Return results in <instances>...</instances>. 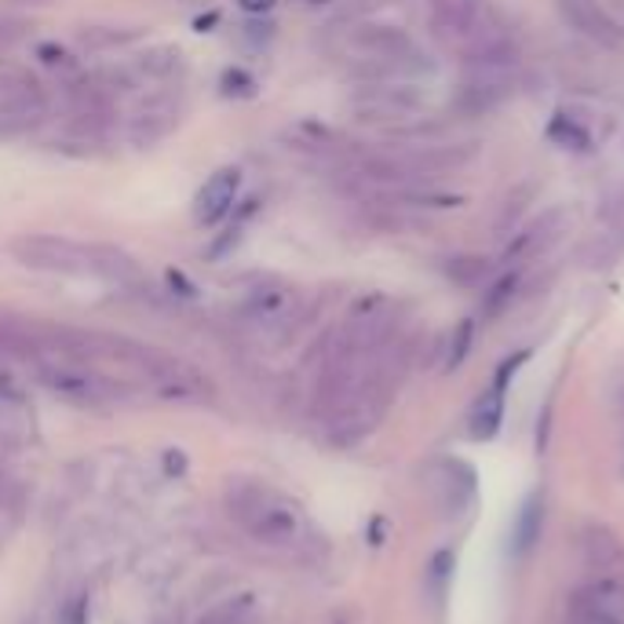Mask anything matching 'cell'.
Returning a JSON list of instances; mask_svg holds the SVG:
<instances>
[{"label": "cell", "mask_w": 624, "mask_h": 624, "mask_svg": "<svg viewBox=\"0 0 624 624\" xmlns=\"http://www.w3.org/2000/svg\"><path fill=\"white\" fill-rule=\"evenodd\" d=\"M8 249H12V256L29 270L103 275V278H120V281L139 278L136 259L114 245H85V241H69V238H55V234H23Z\"/></svg>", "instance_id": "cell-1"}, {"label": "cell", "mask_w": 624, "mask_h": 624, "mask_svg": "<svg viewBox=\"0 0 624 624\" xmlns=\"http://www.w3.org/2000/svg\"><path fill=\"white\" fill-rule=\"evenodd\" d=\"M230 505H234L238 519L245 522L249 533H253L256 540H267V545H289V540H296L300 530H304L300 508L264 486H249L241 489L238 497L230 493Z\"/></svg>", "instance_id": "cell-2"}, {"label": "cell", "mask_w": 624, "mask_h": 624, "mask_svg": "<svg viewBox=\"0 0 624 624\" xmlns=\"http://www.w3.org/2000/svg\"><path fill=\"white\" fill-rule=\"evenodd\" d=\"M179 120H183V99L176 92H154L147 95L143 103L136 106V114L128 117V143L147 150L161 143V139H168L179 128Z\"/></svg>", "instance_id": "cell-3"}, {"label": "cell", "mask_w": 624, "mask_h": 624, "mask_svg": "<svg viewBox=\"0 0 624 624\" xmlns=\"http://www.w3.org/2000/svg\"><path fill=\"white\" fill-rule=\"evenodd\" d=\"M40 384H44L48 391H55V395L69 398V402H92V406L120 395L117 384H110L106 377L85 369L80 361H66V366H40Z\"/></svg>", "instance_id": "cell-4"}, {"label": "cell", "mask_w": 624, "mask_h": 624, "mask_svg": "<svg viewBox=\"0 0 624 624\" xmlns=\"http://www.w3.org/2000/svg\"><path fill=\"white\" fill-rule=\"evenodd\" d=\"M241 190V173L238 168H219L205 179V187L198 190L194 198V224L198 227H216L219 219L230 216Z\"/></svg>", "instance_id": "cell-5"}, {"label": "cell", "mask_w": 624, "mask_h": 624, "mask_svg": "<svg viewBox=\"0 0 624 624\" xmlns=\"http://www.w3.org/2000/svg\"><path fill=\"white\" fill-rule=\"evenodd\" d=\"M296 310V293L285 285H270V289H256L253 296L241 304V318L249 326H285Z\"/></svg>", "instance_id": "cell-6"}, {"label": "cell", "mask_w": 624, "mask_h": 624, "mask_svg": "<svg viewBox=\"0 0 624 624\" xmlns=\"http://www.w3.org/2000/svg\"><path fill=\"white\" fill-rule=\"evenodd\" d=\"M540 533H545V497L533 493V497H526V505L519 508L515 526H511V551H515V559H526L537 548Z\"/></svg>", "instance_id": "cell-7"}, {"label": "cell", "mask_w": 624, "mask_h": 624, "mask_svg": "<svg viewBox=\"0 0 624 624\" xmlns=\"http://www.w3.org/2000/svg\"><path fill=\"white\" fill-rule=\"evenodd\" d=\"M559 8H562V18H566L573 29H581V34L596 40H617V26L607 18L599 0H559Z\"/></svg>", "instance_id": "cell-8"}, {"label": "cell", "mask_w": 624, "mask_h": 624, "mask_svg": "<svg viewBox=\"0 0 624 624\" xmlns=\"http://www.w3.org/2000/svg\"><path fill=\"white\" fill-rule=\"evenodd\" d=\"M500 424H505V391L489 387L475 406H471V417H468V435L475 442H489L497 438Z\"/></svg>", "instance_id": "cell-9"}, {"label": "cell", "mask_w": 624, "mask_h": 624, "mask_svg": "<svg viewBox=\"0 0 624 624\" xmlns=\"http://www.w3.org/2000/svg\"><path fill=\"white\" fill-rule=\"evenodd\" d=\"M176 74H183V52L173 44H161V48H150L132 63V77L136 80H173Z\"/></svg>", "instance_id": "cell-10"}, {"label": "cell", "mask_w": 624, "mask_h": 624, "mask_svg": "<svg viewBox=\"0 0 624 624\" xmlns=\"http://www.w3.org/2000/svg\"><path fill=\"white\" fill-rule=\"evenodd\" d=\"M548 139H551V143H556V147H566V150H588V143H591V136H588L585 128H581L573 117H566V114H556V117H551Z\"/></svg>", "instance_id": "cell-11"}, {"label": "cell", "mask_w": 624, "mask_h": 624, "mask_svg": "<svg viewBox=\"0 0 624 624\" xmlns=\"http://www.w3.org/2000/svg\"><path fill=\"white\" fill-rule=\"evenodd\" d=\"M256 88H259L256 77L241 66H227L224 77H219V92H224L227 99H253Z\"/></svg>", "instance_id": "cell-12"}, {"label": "cell", "mask_w": 624, "mask_h": 624, "mask_svg": "<svg viewBox=\"0 0 624 624\" xmlns=\"http://www.w3.org/2000/svg\"><path fill=\"white\" fill-rule=\"evenodd\" d=\"M139 29H117V26H85L80 29V40L88 48H114V44H125V40H136Z\"/></svg>", "instance_id": "cell-13"}, {"label": "cell", "mask_w": 624, "mask_h": 624, "mask_svg": "<svg viewBox=\"0 0 624 624\" xmlns=\"http://www.w3.org/2000/svg\"><path fill=\"white\" fill-rule=\"evenodd\" d=\"M471 340H475V321L464 318L457 326V332H453V340H449L446 369H460V366H464V358H468V351H471Z\"/></svg>", "instance_id": "cell-14"}, {"label": "cell", "mask_w": 624, "mask_h": 624, "mask_svg": "<svg viewBox=\"0 0 624 624\" xmlns=\"http://www.w3.org/2000/svg\"><path fill=\"white\" fill-rule=\"evenodd\" d=\"M515 289H519V275H505L497 285L486 293V318H497L511 300H515Z\"/></svg>", "instance_id": "cell-15"}, {"label": "cell", "mask_w": 624, "mask_h": 624, "mask_svg": "<svg viewBox=\"0 0 624 624\" xmlns=\"http://www.w3.org/2000/svg\"><path fill=\"white\" fill-rule=\"evenodd\" d=\"M453 566H457V556H453V551H438V556L431 559V588L435 591L446 588V581L453 577Z\"/></svg>", "instance_id": "cell-16"}, {"label": "cell", "mask_w": 624, "mask_h": 624, "mask_svg": "<svg viewBox=\"0 0 624 624\" xmlns=\"http://www.w3.org/2000/svg\"><path fill=\"white\" fill-rule=\"evenodd\" d=\"M449 275L468 285V281H475V278L486 275V259H453V264H449Z\"/></svg>", "instance_id": "cell-17"}, {"label": "cell", "mask_w": 624, "mask_h": 624, "mask_svg": "<svg viewBox=\"0 0 624 624\" xmlns=\"http://www.w3.org/2000/svg\"><path fill=\"white\" fill-rule=\"evenodd\" d=\"M526 358H530V351H519L515 358H505V361H500L497 377H493V387H497V391H508L511 377H515V372H519V366H522V361H526Z\"/></svg>", "instance_id": "cell-18"}, {"label": "cell", "mask_w": 624, "mask_h": 624, "mask_svg": "<svg viewBox=\"0 0 624 624\" xmlns=\"http://www.w3.org/2000/svg\"><path fill=\"white\" fill-rule=\"evenodd\" d=\"M249 607H253V599L241 596L238 602H227V607H219V610L213 613V617L201 621V624H238V613H241V610H249Z\"/></svg>", "instance_id": "cell-19"}, {"label": "cell", "mask_w": 624, "mask_h": 624, "mask_svg": "<svg viewBox=\"0 0 624 624\" xmlns=\"http://www.w3.org/2000/svg\"><path fill=\"white\" fill-rule=\"evenodd\" d=\"M37 59H40V63H48V66H69V63H74L66 48H59V44H37Z\"/></svg>", "instance_id": "cell-20"}, {"label": "cell", "mask_w": 624, "mask_h": 624, "mask_svg": "<svg viewBox=\"0 0 624 624\" xmlns=\"http://www.w3.org/2000/svg\"><path fill=\"white\" fill-rule=\"evenodd\" d=\"M88 596H77V599H69L66 602V610H63V624H88Z\"/></svg>", "instance_id": "cell-21"}, {"label": "cell", "mask_w": 624, "mask_h": 624, "mask_svg": "<svg viewBox=\"0 0 624 624\" xmlns=\"http://www.w3.org/2000/svg\"><path fill=\"white\" fill-rule=\"evenodd\" d=\"M187 468H190V460H187V453H183V449H165V475L183 479V475H187Z\"/></svg>", "instance_id": "cell-22"}, {"label": "cell", "mask_w": 624, "mask_h": 624, "mask_svg": "<svg viewBox=\"0 0 624 624\" xmlns=\"http://www.w3.org/2000/svg\"><path fill=\"white\" fill-rule=\"evenodd\" d=\"M238 4H241V8H245V12H249V15H267V12H270V8H275V4H278V0H238Z\"/></svg>", "instance_id": "cell-23"}, {"label": "cell", "mask_w": 624, "mask_h": 624, "mask_svg": "<svg viewBox=\"0 0 624 624\" xmlns=\"http://www.w3.org/2000/svg\"><path fill=\"white\" fill-rule=\"evenodd\" d=\"M168 285H173V289H183V293H179V296H198V289L190 285V281H187L183 275H176V270H173V275H168Z\"/></svg>", "instance_id": "cell-24"}, {"label": "cell", "mask_w": 624, "mask_h": 624, "mask_svg": "<svg viewBox=\"0 0 624 624\" xmlns=\"http://www.w3.org/2000/svg\"><path fill=\"white\" fill-rule=\"evenodd\" d=\"M300 4H329V0H300Z\"/></svg>", "instance_id": "cell-25"}]
</instances>
